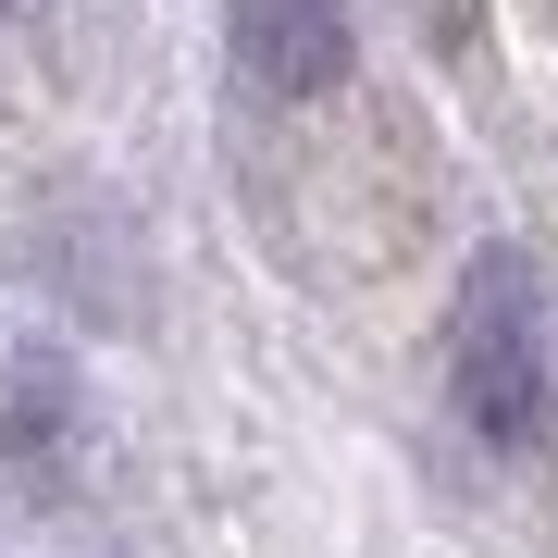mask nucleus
<instances>
[{
  "label": "nucleus",
  "mask_w": 558,
  "mask_h": 558,
  "mask_svg": "<svg viewBox=\"0 0 558 558\" xmlns=\"http://www.w3.org/2000/svg\"><path fill=\"white\" fill-rule=\"evenodd\" d=\"M447 398L484 447H534L546 422V274L534 248H472L447 299Z\"/></svg>",
  "instance_id": "obj_1"
},
{
  "label": "nucleus",
  "mask_w": 558,
  "mask_h": 558,
  "mask_svg": "<svg viewBox=\"0 0 558 558\" xmlns=\"http://www.w3.org/2000/svg\"><path fill=\"white\" fill-rule=\"evenodd\" d=\"M223 50L274 112H311L348 87V0H223Z\"/></svg>",
  "instance_id": "obj_2"
},
{
  "label": "nucleus",
  "mask_w": 558,
  "mask_h": 558,
  "mask_svg": "<svg viewBox=\"0 0 558 558\" xmlns=\"http://www.w3.org/2000/svg\"><path fill=\"white\" fill-rule=\"evenodd\" d=\"M38 13H50V0H0V25H38Z\"/></svg>",
  "instance_id": "obj_3"
},
{
  "label": "nucleus",
  "mask_w": 558,
  "mask_h": 558,
  "mask_svg": "<svg viewBox=\"0 0 558 558\" xmlns=\"http://www.w3.org/2000/svg\"><path fill=\"white\" fill-rule=\"evenodd\" d=\"M534 13H546V38H558V0H534Z\"/></svg>",
  "instance_id": "obj_4"
}]
</instances>
